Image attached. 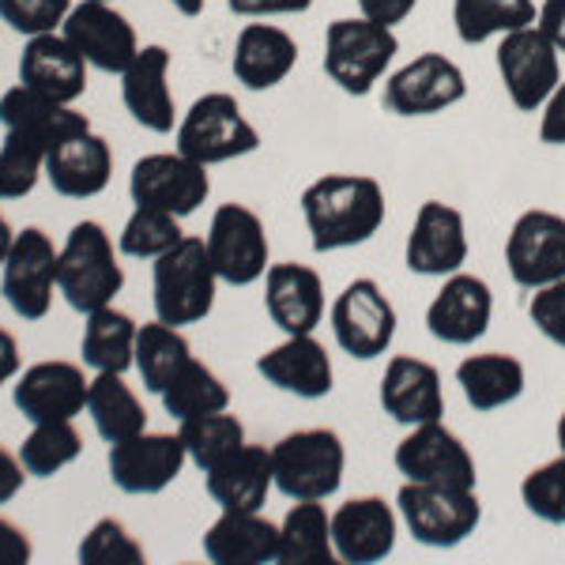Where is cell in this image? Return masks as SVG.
Returning <instances> with one entry per match:
<instances>
[{"instance_id": "6da1fadb", "label": "cell", "mask_w": 565, "mask_h": 565, "mask_svg": "<svg viewBox=\"0 0 565 565\" xmlns=\"http://www.w3.org/2000/svg\"><path fill=\"white\" fill-rule=\"evenodd\" d=\"M302 218L317 253L354 249L385 226V189L370 174H324L306 185Z\"/></svg>"}, {"instance_id": "7a4b0ae2", "label": "cell", "mask_w": 565, "mask_h": 565, "mask_svg": "<svg viewBox=\"0 0 565 565\" xmlns=\"http://www.w3.org/2000/svg\"><path fill=\"white\" fill-rule=\"evenodd\" d=\"M125 287V268L117 260L114 238L103 223L84 218L68 231L57 260V290L76 313H95L103 306H114V298Z\"/></svg>"}, {"instance_id": "3957f363", "label": "cell", "mask_w": 565, "mask_h": 565, "mask_svg": "<svg viewBox=\"0 0 565 565\" xmlns=\"http://www.w3.org/2000/svg\"><path fill=\"white\" fill-rule=\"evenodd\" d=\"M399 53V39L392 26H381L366 15H343L324 31V76L343 95L366 98L388 76Z\"/></svg>"}, {"instance_id": "277c9868", "label": "cell", "mask_w": 565, "mask_h": 565, "mask_svg": "<svg viewBox=\"0 0 565 565\" xmlns=\"http://www.w3.org/2000/svg\"><path fill=\"white\" fill-rule=\"evenodd\" d=\"M348 449L343 437L328 426H309L279 437L271 445V476L276 490L290 501H324L343 487Z\"/></svg>"}, {"instance_id": "5b68a950", "label": "cell", "mask_w": 565, "mask_h": 565, "mask_svg": "<svg viewBox=\"0 0 565 565\" xmlns=\"http://www.w3.org/2000/svg\"><path fill=\"white\" fill-rule=\"evenodd\" d=\"M215 287L218 271L212 257H207L204 238H181L174 249H167L154 260L151 271V302L154 317L174 328L204 321L215 309Z\"/></svg>"}, {"instance_id": "8992f818", "label": "cell", "mask_w": 565, "mask_h": 565, "mask_svg": "<svg viewBox=\"0 0 565 565\" xmlns=\"http://www.w3.org/2000/svg\"><path fill=\"white\" fill-rule=\"evenodd\" d=\"M396 513L415 543L449 551L468 535H476V527L482 524V501L476 490L404 482L396 494Z\"/></svg>"}, {"instance_id": "52a82bcc", "label": "cell", "mask_w": 565, "mask_h": 565, "mask_svg": "<svg viewBox=\"0 0 565 565\" xmlns=\"http://www.w3.org/2000/svg\"><path fill=\"white\" fill-rule=\"evenodd\" d=\"M260 148V132L245 121L242 106L226 90H207L200 95L189 114L178 121V151L189 159L218 167V162L245 159Z\"/></svg>"}, {"instance_id": "ba28073f", "label": "cell", "mask_w": 565, "mask_h": 565, "mask_svg": "<svg viewBox=\"0 0 565 565\" xmlns=\"http://www.w3.org/2000/svg\"><path fill=\"white\" fill-rule=\"evenodd\" d=\"M494 65L509 103L521 114H540L551 90L562 84V53L535 23L498 39Z\"/></svg>"}, {"instance_id": "9c48e42d", "label": "cell", "mask_w": 565, "mask_h": 565, "mask_svg": "<svg viewBox=\"0 0 565 565\" xmlns=\"http://www.w3.org/2000/svg\"><path fill=\"white\" fill-rule=\"evenodd\" d=\"M332 335L343 354L354 362H373L388 354L392 340H396V306L377 287V279H351L348 287L335 295L332 302Z\"/></svg>"}, {"instance_id": "30bf717a", "label": "cell", "mask_w": 565, "mask_h": 565, "mask_svg": "<svg viewBox=\"0 0 565 565\" xmlns=\"http://www.w3.org/2000/svg\"><path fill=\"white\" fill-rule=\"evenodd\" d=\"M468 98V76L445 53H418L385 76V109L396 117H434Z\"/></svg>"}, {"instance_id": "8fae6325", "label": "cell", "mask_w": 565, "mask_h": 565, "mask_svg": "<svg viewBox=\"0 0 565 565\" xmlns=\"http://www.w3.org/2000/svg\"><path fill=\"white\" fill-rule=\"evenodd\" d=\"M392 463L404 476V482H426V487H460L476 490L479 471L476 457L468 452V445L460 441L449 426L437 423L412 426L404 434V441L392 452Z\"/></svg>"}, {"instance_id": "7c38bea8", "label": "cell", "mask_w": 565, "mask_h": 565, "mask_svg": "<svg viewBox=\"0 0 565 565\" xmlns=\"http://www.w3.org/2000/svg\"><path fill=\"white\" fill-rule=\"evenodd\" d=\"M129 196L136 207H159L178 218L193 215L212 196L207 167L181 151H154L136 159L129 174Z\"/></svg>"}, {"instance_id": "4fadbf2b", "label": "cell", "mask_w": 565, "mask_h": 565, "mask_svg": "<svg viewBox=\"0 0 565 565\" xmlns=\"http://www.w3.org/2000/svg\"><path fill=\"white\" fill-rule=\"evenodd\" d=\"M204 245L218 271V282H231V287H253L271 268L264 218L245 204H218Z\"/></svg>"}, {"instance_id": "5bb4252c", "label": "cell", "mask_w": 565, "mask_h": 565, "mask_svg": "<svg viewBox=\"0 0 565 565\" xmlns=\"http://www.w3.org/2000/svg\"><path fill=\"white\" fill-rule=\"evenodd\" d=\"M57 260L61 249H53V238L42 226H23L15 234L8 260L0 264V295L8 298L15 317L23 321H42L53 306V287H57Z\"/></svg>"}, {"instance_id": "9a60e30c", "label": "cell", "mask_w": 565, "mask_h": 565, "mask_svg": "<svg viewBox=\"0 0 565 565\" xmlns=\"http://www.w3.org/2000/svg\"><path fill=\"white\" fill-rule=\"evenodd\" d=\"M468 218L460 207L445 204V200H426L415 212L412 234L404 245L407 271L426 279H445L468 264Z\"/></svg>"}, {"instance_id": "2e32d148", "label": "cell", "mask_w": 565, "mask_h": 565, "mask_svg": "<svg viewBox=\"0 0 565 565\" xmlns=\"http://www.w3.org/2000/svg\"><path fill=\"white\" fill-rule=\"evenodd\" d=\"M505 268L524 290L565 279V215L546 207L516 215L505 238Z\"/></svg>"}, {"instance_id": "e0dca14e", "label": "cell", "mask_w": 565, "mask_h": 565, "mask_svg": "<svg viewBox=\"0 0 565 565\" xmlns=\"http://www.w3.org/2000/svg\"><path fill=\"white\" fill-rule=\"evenodd\" d=\"M109 479L121 494H162L189 463L181 434H136L109 445Z\"/></svg>"}, {"instance_id": "ac0fdd59", "label": "cell", "mask_w": 565, "mask_h": 565, "mask_svg": "<svg viewBox=\"0 0 565 565\" xmlns=\"http://www.w3.org/2000/svg\"><path fill=\"white\" fill-rule=\"evenodd\" d=\"M61 34L76 45V53L87 61L90 68L109 72V76H121L132 65V57L140 53V39H136V26L117 12L114 4L103 0H79L68 12Z\"/></svg>"}, {"instance_id": "d6986e66", "label": "cell", "mask_w": 565, "mask_h": 565, "mask_svg": "<svg viewBox=\"0 0 565 565\" xmlns=\"http://www.w3.org/2000/svg\"><path fill=\"white\" fill-rule=\"evenodd\" d=\"M490 317H494L490 282L463 268L445 276L441 290L426 306V328L437 343H449V348H471L482 340L490 332Z\"/></svg>"}, {"instance_id": "ffe728a7", "label": "cell", "mask_w": 565, "mask_h": 565, "mask_svg": "<svg viewBox=\"0 0 565 565\" xmlns=\"http://www.w3.org/2000/svg\"><path fill=\"white\" fill-rule=\"evenodd\" d=\"M399 513L377 494L348 498L332 513V543L335 558L348 565H373L385 562L396 551Z\"/></svg>"}, {"instance_id": "44dd1931", "label": "cell", "mask_w": 565, "mask_h": 565, "mask_svg": "<svg viewBox=\"0 0 565 565\" xmlns=\"http://www.w3.org/2000/svg\"><path fill=\"white\" fill-rule=\"evenodd\" d=\"M90 381L76 362H34L15 381L12 404L26 423H57V418H76L87 407Z\"/></svg>"}, {"instance_id": "7402d4cb", "label": "cell", "mask_w": 565, "mask_h": 565, "mask_svg": "<svg viewBox=\"0 0 565 565\" xmlns=\"http://www.w3.org/2000/svg\"><path fill=\"white\" fill-rule=\"evenodd\" d=\"M257 373L271 388L298 399H324L335 388L332 354L324 351V343L313 332L287 335L271 351H264L257 359Z\"/></svg>"}, {"instance_id": "603a6c76", "label": "cell", "mask_w": 565, "mask_h": 565, "mask_svg": "<svg viewBox=\"0 0 565 565\" xmlns=\"http://www.w3.org/2000/svg\"><path fill=\"white\" fill-rule=\"evenodd\" d=\"M381 407L392 423L399 426H423L437 423L445 415V392H441V373L426 359L415 354H392L385 377H381Z\"/></svg>"}, {"instance_id": "cb8c5ba5", "label": "cell", "mask_w": 565, "mask_h": 565, "mask_svg": "<svg viewBox=\"0 0 565 565\" xmlns=\"http://www.w3.org/2000/svg\"><path fill=\"white\" fill-rule=\"evenodd\" d=\"M121 103L132 121L148 132H174L178 106L170 90V50L167 45H140L132 65L121 72Z\"/></svg>"}, {"instance_id": "d4e9b609", "label": "cell", "mask_w": 565, "mask_h": 565, "mask_svg": "<svg viewBox=\"0 0 565 565\" xmlns=\"http://www.w3.org/2000/svg\"><path fill=\"white\" fill-rule=\"evenodd\" d=\"M264 309L282 335L317 332L324 321V279L309 264H271L264 271Z\"/></svg>"}, {"instance_id": "484cf974", "label": "cell", "mask_w": 565, "mask_h": 565, "mask_svg": "<svg viewBox=\"0 0 565 565\" xmlns=\"http://www.w3.org/2000/svg\"><path fill=\"white\" fill-rule=\"evenodd\" d=\"M45 178L65 200L98 196L114 178V151L95 129L76 132L45 151Z\"/></svg>"}, {"instance_id": "4316f807", "label": "cell", "mask_w": 565, "mask_h": 565, "mask_svg": "<svg viewBox=\"0 0 565 565\" xmlns=\"http://www.w3.org/2000/svg\"><path fill=\"white\" fill-rule=\"evenodd\" d=\"M87 61L76 53L65 34H34L31 42L23 45L20 57V84L39 90V95H50L57 103H76L87 90Z\"/></svg>"}, {"instance_id": "83f0119b", "label": "cell", "mask_w": 565, "mask_h": 565, "mask_svg": "<svg viewBox=\"0 0 565 565\" xmlns=\"http://www.w3.org/2000/svg\"><path fill=\"white\" fill-rule=\"evenodd\" d=\"M207 494L226 513H260L268 501L276 476H271V449L245 441L238 452L218 460L215 468L204 471Z\"/></svg>"}, {"instance_id": "f1b7e54d", "label": "cell", "mask_w": 565, "mask_h": 565, "mask_svg": "<svg viewBox=\"0 0 565 565\" xmlns=\"http://www.w3.org/2000/svg\"><path fill=\"white\" fill-rule=\"evenodd\" d=\"M298 42L276 23H245L234 39V79L245 90H271L295 72Z\"/></svg>"}, {"instance_id": "f546056e", "label": "cell", "mask_w": 565, "mask_h": 565, "mask_svg": "<svg viewBox=\"0 0 565 565\" xmlns=\"http://www.w3.org/2000/svg\"><path fill=\"white\" fill-rule=\"evenodd\" d=\"M204 554L215 565H264L279 562V524L260 513H218L204 532Z\"/></svg>"}, {"instance_id": "4dcf8cb0", "label": "cell", "mask_w": 565, "mask_h": 565, "mask_svg": "<svg viewBox=\"0 0 565 565\" xmlns=\"http://www.w3.org/2000/svg\"><path fill=\"white\" fill-rule=\"evenodd\" d=\"M457 385L468 399V407L476 412H498L524 396L527 388V370L516 354L505 351H479L457 366Z\"/></svg>"}, {"instance_id": "1f68e13d", "label": "cell", "mask_w": 565, "mask_h": 565, "mask_svg": "<svg viewBox=\"0 0 565 565\" xmlns=\"http://www.w3.org/2000/svg\"><path fill=\"white\" fill-rule=\"evenodd\" d=\"M0 125L39 136L50 148L68 140V136L90 129V121L79 109H72L68 103H57V98H50V95H39V90H31L23 84L8 87L4 95H0Z\"/></svg>"}, {"instance_id": "d6a6232c", "label": "cell", "mask_w": 565, "mask_h": 565, "mask_svg": "<svg viewBox=\"0 0 565 565\" xmlns=\"http://www.w3.org/2000/svg\"><path fill=\"white\" fill-rule=\"evenodd\" d=\"M87 415L106 445H117V441H125V437L148 430V412H143L140 396L132 392V385H125V373H114V370L98 373V377L90 381Z\"/></svg>"}, {"instance_id": "836d02e7", "label": "cell", "mask_w": 565, "mask_h": 565, "mask_svg": "<svg viewBox=\"0 0 565 565\" xmlns=\"http://www.w3.org/2000/svg\"><path fill=\"white\" fill-rule=\"evenodd\" d=\"M279 562L282 565H328L335 562L332 513L324 501H295L279 524Z\"/></svg>"}, {"instance_id": "e575fe53", "label": "cell", "mask_w": 565, "mask_h": 565, "mask_svg": "<svg viewBox=\"0 0 565 565\" xmlns=\"http://www.w3.org/2000/svg\"><path fill=\"white\" fill-rule=\"evenodd\" d=\"M136 332H140V324L125 309L103 306L95 313H87L84 340H79L84 366H90L95 373H125L136 359Z\"/></svg>"}, {"instance_id": "d590c367", "label": "cell", "mask_w": 565, "mask_h": 565, "mask_svg": "<svg viewBox=\"0 0 565 565\" xmlns=\"http://www.w3.org/2000/svg\"><path fill=\"white\" fill-rule=\"evenodd\" d=\"M535 15V0H452V26L463 45L498 42L521 26H532Z\"/></svg>"}, {"instance_id": "8d00e7d4", "label": "cell", "mask_w": 565, "mask_h": 565, "mask_svg": "<svg viewBox=\"0 0 565 565\" xmlns=\"http://www.w3.org/2000/svg\"><path fill=\"white\" fill-rule=\"evenodd\" d=\"M189 359H193V348H189V340L181 335V328L159 321V317H154L151 324H140V332H136L132 366L140 373V381L148 392L159 396V392L185 370Z\"/></svg>"}, {"instance_id": "74e56055", "label": "cell", "mask_w": 565, "mask_h": 565, "mask_svg": "<svg viewBox=\"0 0 565 565\" xmlns=\"http://www.w3.org/2000/svg\"><path fill=\"white\" fill-rule=\"evenodd\" d=\"M159 396H162L167 415L178 418V423H185V418H193V415L226 412V407H231V388L223 385V377L196 359H189L185 370H181Z\"/></svg>"}, {"instance_id": "f35d334b", "label": "cell", "mask_w": 565, "mask_h": 565, "mask_svg": "<svg viewBox=\"0 0 565 565\" xmlns=\"http://www.w3.org/2000/svg\"><path fill=\"white\" fill-rule=\"evenodd\" d=\"M178 434H181V441H185L189 460H193L200 471L215 468L218 460H226L231 452H238L245 445L242 418L231 412L193 415V418H185V423H178Z\"/></svg>"}, {"instance_id": "ab89813d", "label": "cell", "mask_w": 565, "mask_h": 565, "mask_svg": "<svg viewBox=\"0 0 565 565\" xmlns=\"http://www.w3.org/2000/svg\"><path fill=\"white\" fill-rule=\"evenodd\" d=\"M84 452V437L72 426V418H57V423H34V430L26 434L20 460L26 476L34 479H53L57 471H65L72 460Z\"/></svg>"}, {"instance_id": "60d3db41", "label": "cell", "mask_w": 565, "mask_h": 565, "mask_svg": "<svg viewBox=\"0 0 565 565\" xmlns=\"http://www.w3.org/2000/svg\"><path fill=\"white\" fill-rule=\"evenodd\" d=\"M45 151L39 136L4 129V143H0V200H23L34 193L39 178L45 174Z\"/></svg>"}, {"instance_id": "b9f144b4", "label": "cell", "mask_w": 565, "mask_h": 565, "mask_svg": "<svg viewBox=\"0 0 565 565\" xmlns=\"http://www.w3.org/2000/svg\"><path fill=\"white\" fill-rule=\"evenodd\" d=\"M185 238L181 231V218L170 212H159V207H136L129 215V223L121 226V238H117V249L132 260H159L167 249Z\"/></svg>"}, {"instance_id": "7bdbcfd3", "label": "cell", "mask_w": 565, "mask_h": 565, "mask_svg": "<svg viewBox=\"0 0 565 565\" xmlns=\"http://www.w3.org/2000/svg\"><path fill=\"white\" fill-rule=\"evenodd\" d=\"M524 509L543 524H565V457L558 452L554 460L532 468L521 482Z\"/></svg>"}, {"instance_id": "ee69618b", "label": "cell", "mask_w": 565, "mask_h": 565, "mask_svg": "<svg viewBox=\"0 0 565 565\" xmlns=\"http://www.w3.org/2000/svg\"><path fill=\"white\" fill-rule=\"evenodd\" d=\"M79 562L84 565H140L143 562V546L132 540L129 527L121 521H114V516H103V521H95V527L84 535V543H79Z\"/></svg>"}, {"instance_id": "f6af8a7d", "label": "cell", "mask_w": 565, "mask_h": 565, "mask_svg": "<svg viewBox=\"0 0 565 565\" xmlns=\"http://www.w3.org/2000/svg\"><path fill=\"white\" fill-rule=\"evenodd\" d=\"M72 0H0V23H8L15 34H53L65 26Z\"/></svg>"}, {"instance_id": "bcb514c9", "label": "cell", "mask_w": 565, "mask_h": 565, "mask_svg": "<svg viewBox=\"0 0 565 565\" xmlns=\"http://www.w3.org/2000/svg\"><path fill=\"white\" fill-rule=\"evenodd\" d=\"M527 317H532L535 332L543 340H551L554 348L565 351V279L535 287L532 302H527Z\"/></svg>"}, {"instance_id": "7dc6e473", "label": "cell", "mask_w": 565, "mask_h": 565, "mask_svg": "<svg viewBox=\"0 0 565 565\" xmlns=\"http://www.w3.org/2000/svg\"><path fill=\"white\" fill-rule=\"evenodd\" d=\"M226 8L245 20H268V15H302L313 8V0H226Z\"/></svg>"}, {"instance_id": "c3c4849f", "label": "cell", "mask_w": 565, "mask_h": 565, "mask_svg": "<svg viewBox=\"0 0 565 565\" xmlns=\"http://www.w3.org/2000/svg\"><path fill=\"white\" fill-rule=\"evenodd\" d=\"M540 140L551 148H565V76L540 109Z\"/></svg>"}, {"instance_id": "681fc988", "label": "cell", "mask_w": 565, "mask_h": 565, "mask_svg": "<svg viewBox=\"0 0 565 565\" xmlns=\"http://www.w3.org/2000/svg\"><path fill=\"white\" fill-rule=\"evenodd\" d=\"M354 4H359V15L396 31V26L418 8V0H354Z\"/></svg>"}, {"instance_id": "f907efd6", "label": "cell", "mask_w": 565, "mask_h": 565, "mask_svg": "<svg viewBox=\"0 0 565 565\" xmlns=\"http://www.w3.org/2000/svg\"><path fill=\"white\" fill-rule=\"evenodd\" d=\"M31 554H34L31 535L20 524L8 521V516H0V565H23L31 562Z\"/></svg>"}, {"instance_id": "816d5d0a", "label": "cell", "mask_w": 565, "mask_h": 565, "mask_svg": "<svg viewBox=\"0 0 565 565\" xmlns=\"http://www.w3.org/2000/svg\"><path fill=\"white\" fill-rule=\"evenodd\" d=\"M535 26L554 42V50L565 53V0H543L540 15H535Z\"/></svg>"}, {"instance_id": "f5cc1de1", "label": "cell", "mask_w": 565, "mask_h": 565, "mask_svg": "<svg viewBox=\"0 0 565 565\" xmlns=\"http://www.w3.org/2000/svg\"><path fill=\"white\" fill-rule=\"evenodd\" d=\"M23 479H26V468L20 457H12V452L0 445V505H8L15 494L23 490Z\"/></svg>"}, {"instance_id": "db71d44e", "label": "cell", "mask_w": 565, "mask_h": 565, "mask_svg": "<svg viewBox=\"0 0 565 565\" xmlns=\"http://www.w3.org/2000/svg\"><path fill=\"white\" fill-rule=\"evenodd\" d=\"M15 373H20V343H15L12 332L0 328V385H8Z\"/></svg>"}, {"instance_id": "11a10c76", "label": "cell", "mask_w": 565, "mask_h": 565, "mask_svg": "<svg viewBox=\"0 0 565 565\" xmlns=\"http://www.w3.org/2000/svg\"><path fill=\"white\" fill-rule=\"evenodd\" d=\"M12 242H15V231L8 226V218L0 215V264L8 260V249H12Z\"/></svg>"}, {"instance_id": "9f6ffc18", "label": "cell", "mask_w": 565, "mask_h": 565, "mask_svg": "<svg viewBox=\"0 0 565 565\" xmlns=\"http://www.w3.org/2000/svg\"><path fill=\"white\" fill-rule=\"evenodd\" d=\"M170 4H174L181 15H189V20H193V15L204 12V4H207V0H170Z\"/></svg>"}, {"instance_id": "6f0895ef", "label": "cell", "mask_w": 565, "mask_h": 565, "mask_svg": "<svg viewBox=\"0 0 565 565\" xmlns=\"http://www.w3.org/2000/svg\"><path fill=\"white\" fill-rule=\"evenodd\" d=\"M554 441H558V452L565 457V412L558 415V426H554Z\"/></svg>"}, {"instance_id": "680465c9", "label": "cell", "mask_w": 565, "mask_h": 565, "mask_svg": "<svg viewBox=\"0 0 565 565\" xmlns=\"http://www.w3.org/2000/svg\"><path fill=\"white\" fill-rule=\"evenodd\" d=\"M103 4H114V0H103Z\"/></svg>"}]
</instances>
